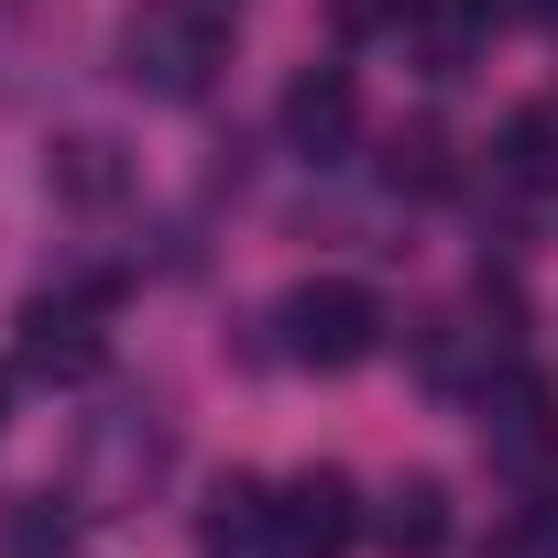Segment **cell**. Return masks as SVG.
Masks as SVG:
<instances>
[{"label": "cell", "instance_id": "1", "mask_svg": "<svg viewBox=\"0 0 558 558\" xmlns=\"http://www.w3.org/2000/svg\"><path fill=\"white\" fill-rule=\"evenodd\" d=\"M230 66V0H143L121 23V77L154 99H197Z\"/></svg>", "mask_w": 558, "mask_h": 558}, {"label": "cell", "instance_id": "2", "mask_svg": "<svg viewBox=\"0 0 558 558\" xmlns=\"http://www.w3.org/2000/svg\"><path fill=\"white\" fill-rule=\"evenodd\" d=\"M274 329H286V362H307V373H351V362L384 351V307H373V286H351V274L296 286L274 307Z\"/></svg>", "mask_w": 558, "mask_h": 558}, {"label": "cell", "instance_id": "3", "mask_svg": "<svg viewBox=\"0 0 558 558\" xmlns=\"http://www.w3.org/2000/svg\"><path fill=\"white\" fill-rule=\"evenodd\" d=\"M362 536V493L340 471H296L286 493H274V547L286 558H340Z\"/></svg>", "mask_w": 558, "mask_h": 558}, {"label": "cell", "instance_id": "4", "mask_svg": "<svg viewBox=\"0 0 558 558\" xmlns=\"http://www.w3.org/2000/svg\"><path fill=\"white\" fill-rule=\"evenodd\" d=\"M482 449L493 460H547L558 449V395L536 373H493L482 384Z\"/></svg>", "mask_w": 558, "mask_h": 558}, {"label": "cell", "instance_id": "5", "mask_svg": "<svg viewBox=\"0 0 558 558\" xmlns=\"http://www.w3.org/2000/svg\"><path fill=\"white\" fill-rule=\"evenodd\" d=\"M351 121H362L351 66H307V77L286 88V143H296V154H340V143H351Z\"/></svg>", "mask_w": 558, "mask_h": 558}, {"label": "cell", "instance_id": "6", "mask_svg": "<svg viewBox=\"0 0 558 558\" xmlns=\"http://www.w3.org/2000/svg\"><path fill=\"white\" fill-rule=\"evenodd\" d=\"M23 373H34V384H88V373H99V329H88L77 307L34 296V307H23Z\"/></svg>", "mask_w": 558, "mask_h": 558}, {"label": "cell", "instance_id": "7", "mask_svg": "<svg viewBox=\"0 0 558 558\" xmlns=\"http://www.w3.org/2000/svg\"><path fill=\"white\" fill-rule=\"evenodd\" d=\"M373 547H384V558H438V547H449V482L405 471V482L373 504Z\"/></svg>", "mask_w": 558, "mask_h": 558}, {"label": "cell", "instance_id": "8", "mask_svg": "<svg viewBox=\"0 0 558 558\" xmlns=\"http://www.w3.org/2000/svg\"><path fill=\"white\" fill-rule=\"evenodd\" d=\"M395 34L416 45L427 77H460L471 45H482V0H405V23H395Z\"/></svg>", "mask_w": 558, "mask_h": 558}, {"label": "cell", "instance_id": "9", "mask_svg": "<svg viewBox=\"0 0 558 558\" xmlns=\"http://www.w3.org/2000/svg\"><path fill=\"white\" fill-rule=\"evenodd\" d=\"M197 536H208V547H252V536H274V493H263V482H219V493L197 504Z\"/></svg>", "mask_w": 558, "mask_h": 558}, {"label": "cell", "instance_id": "10", "mask_svg": "<svg viewBox=\"0 0 558 558\" xmlns=\"http://www.w3.org/2000/svg\"><path fill=\"white\" fill-rule=\"evenodd\" d=\"M45 175H56L66 197H88V208H99V197H121V143L77 132V143H56V165H45Z\"/></svg>", "mask_w": 558, "mask_h": 558}, {"label": "cell", "instance_id": "11", "mask_svg": "<svg viewBox=\"0 0 558 558\" xmlns=\"http://www.w3.org/2000/svg\"><path fill=\"white\" fill-rule=\"evenodd\" d=\"M504 175L514 186H558V110H514L504 121Z\"/></svg>", "mask_w": 558, "mask_h": 558}, {"label": "cell", "instance_id": "12", "mask_svg": "<svg viewBox=\"0 0 558 558\" xmlns=\"http://www.w3.org/2000/svg\"><path fill=\"white\" fill-rule=\"evenodd\" d=\"M384 175H395V186H416V197H427V186H449V143H438V132H427V121H416V132H395V154H384Z\"/></svg>", "mask_w": 558, "mask_h": 558}, {"label": "cell", "instance_id": "13", "mask_svg": "<svg viewBox=\"0 0 558 558\" xmlns=\"http://www.w3.org/2000/svg\"><path fill=\"white\" fill-rule=\"evenodd\" d=\"M12 547H23V558H56V547H66V514H56V504H23V514H12Z\"/></svg>", "mask_w": 558, "mask_h": 558}, {"label": "cell", "instance_id": "14", "mask_svg": "<svg viewBox=\"0 0 558 558\" xmlns=\"http://www.w3.org/2000/svg\"><path fill=\"white\" fill-rule=\"evenodd\" d=\"M482 23H558V0H482Z\"/></svg>", "mask_w": 558, "mask_h": 558}]
</instances>
